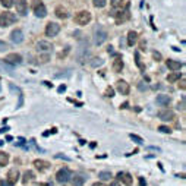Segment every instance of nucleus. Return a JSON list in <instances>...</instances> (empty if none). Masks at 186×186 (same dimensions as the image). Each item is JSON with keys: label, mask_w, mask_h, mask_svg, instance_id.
<instances>
[{"label": "nucleus", "mask_w": 186, "mask_h": 186, "mask_svg": "<svg viewBox=\"0 0 186 186\" xmlns=\"http://www.w3.org/2000/svg\"><path fill=\"white\" fill-rule=\"evenodd\" d=\"M71 177H72L71 170H69L67 167H63V169H60L57 172V174H56V180H57L59 183H66V182L71 180Z\"/></svg>", "instance_id": "5"}, {"label": "nucleus", "mask_w": 186, "mask_h": 186, "mask_svg": "<svg viewBox=\"0 0 186 186\" xmlns=\"http://www.w3.org/2000/svg\"><path fill=\"white\" fill-rule=\"evenodd\" d=\"M116 90L119 91L122 95H128L129 91H130V86L126 81H117L116 82Z\"/></svg>", "instance_id": "12"}, {"label": "nucleus", "mask_w": 186, "mask_h": 186, "mask_svg": "<svg viewBox=\"0 0 186 186\" xmlns=\"http://www.w3.org/2000/svg\"><path fill=\"white\" fill-rule=\"evenodd\" d=\"M92 5L95 7H104L107 5V0H92Z\"/></svg>", "instance_id": "29"}, {"label": "nucleus", "mask_w": 186, "mask_h": 186, "mask_svg": "<svg viewBox=\"0 0 186 186\" xmlns=\"http://www.w3.org/2000/svg\"><path fill=\"white\" fill-rule=\"evenodd\" d=\"M40 186H53V185H50V183H40Z\"/></svg>", "instance_id": "51"}, {"label": "nucleus", "mask_w": 186, "mask_h": 186, "mask_svg": "<svg viewBox=\"0 0 186 186\" xmlns=\"http://www.w3.org/2000/svg\"><path fill=\"white\" fill-rule=\"evenodd\" d=\"M34 166L40 172H46L50 169V163L46 161V160H34Z\"/></svg>", "instance_id": "15"}, {"label": "nucleus", "mask_w": 186, "mask_h": 186, "mask_svg": "<svg viewBox=\"0 0 186 186\" xmlns=\"http://www.w3.org/2000/svg\"><path fill=\"white\" fill-rule=\"evenodd\" d=\"M32 10H34V15L35 16H38V18H46V15H47V9H46V6L43 5V2H40V0H32Z\"/></svg>", "instance_id": "3"}, {"label": "nucleus", "mask_w": 186, "mask_h": 186, "mask_svg": "<svg viewBox=\"0 0 186 186\" xmlns=\"http://www.w3.org/2000/svg\"><path fill=\"white\" fill-rule=\"evenodd\" d=\"M113 16L116 18V22L117 24H120V22H125V21H128L129 19V3H126V7H125V10L120 9L119 13H113Z\"/></svg>", "instance_id": "9"}, {"label": "nucleus", "mask_w": 186, "mask_h": 186, "mask_svg": "<svg viewBox=\"0 0 186 186\" xmlns=\"http://www.w3.org/2000/svg\"><path fill=\"white\" fill-rule=\"evenodd\" d=\"M16 12L21 15V16H25L27 15V10H28V2L27 0H16Z\"/></svg>", "instance_id": "11"}, {"label": "nucleus", "mask_w": 186, "mask_h": 186, "mask_svg": "<svg viewBox=\"0 0 186 186\" xmlns=\"http://www.w3.org/2000/svg\"><path fill=\"white\" fill-rule=\"evenodd\" d=\"M10 41L13 44H19L24 41V32L21 29H13L12 34H10Z\"/></svg>", "instance_id": "13"}, {"label": "nucleus", "mask_w": 186, "mask_h": 186, "mask_svg": "<svg viewBox=\"0 0 186 186\" xmlns=\"http://www.w3.org/2000/svg\"><path fill=\"white\" fill-rule=\"evenodd\" d=\"M54 13H56V16H57L59 19H66L67 16H69L67 10L65 9L63 6H57V7H56V10H54Z\"/></svg>", "instance_id": "20"}, {"label": "nucleus", "mask_w": 186, "mask_h": 186, "mask_svg": "<svg viewBox=\"0 0 186 186\" xmlns=\"http://www.w3.org/2000/svg\"><path fill=\"white\" fill-rule=\"evenodd\" d=\"M90 65L92 67H98V66H101V65H103V60H101L100 57H98V59H92V62H90Z\"/></svg>", "instance_id": "32"}, {"label": "nucleus", "mask_w": 186, "mask_h": 186, "mask_svg": "<svg viewBox=\"0 0 186 186\" xmlns=\"http://www.w3.org/2000/svg\"><path fill=\"white\" fill-rule=\"evenodd\" d=\"M2 145H3V141H0V147H2Z\"/></svg>", "instance_id": "53"}, {"label": "nucleus", "mask_w": 186, "mask_h": 186, "mask_svg": "<svg viewBox=\"0 0 186 186\" xmlns=\"http://www.w3.org/2000/svg\"><path fill=\"white\" fill-rule=\"evenodd\" d=\"M69 50H71V48H66V51H65V53H59V59H63V57H65V56H66V54H67V53H69Z\"/></svg>", "instance_id": "38"}, {"label": "nucleus", "mask_w": 186, "mask_h": 186, "mask_svg": "<svg viewBox=\"0 0 186 186\" xmlns=\"http://www.w3.org/2000/svg\"><path fill=\"white\" fill-rule=\"evenodd\" d=\"M158 130H160V132H163V134H170V132H172V129L167 128V126H160V128H158Z\"/></svg>", "instance_id": "36"}, {"label": "nucleus", "mask_w": 186, "mask_h": 186, "mask_svg": "<svg viewBox=\"0 0 186 186\" xmlns=\"http://www.w3.org/2000/svg\"><path fill=\"white\" fill-rule=\"evenodd\" d=\"M122 69H123V60L120 56H116V59L113 60V71L119 73V72H122Z\"/></svg>", "instance_id": "18"}, {"label": "nucleus", "mask_w": 186, "mask_h": 186, "mask_svg": "<svg viewBox=\"0 0 186 186\" xmlns=\"http://www.w3.org/2000/svg\"><path fill=\"white\" fill-rule=\"evenodd\" d=\"M9 163V154L7 153H0V167L7 166Z\"/></svg>", "instance_id": "25"}, {"label": "nucleus", "mask_w": 186, "mask_h": 186, "mask_svg": "<svg viewBox=\"0 0 186 186\" xmlns=\"http://www.w3.org/2000/svg\"><path fill=\"white\" fill-rule=\"evenodd\" d=\"M0 186H3V182H2V180H0Z\"/></svg>", "instance_id": "54"}, {"label": "nucleus", "mask_w": 186, "mask_h": 186, "mask_svg": "<svg viewBox=\"0 0 186 186\" xmlns=\"http://www.w3.org/2000/svg\"><path fill=\"white\" fill-rule=\"evenodd\" d=\"M135 59H136V65H138L139 69H141V71H145V66H144L142 63H141V59H139V53H138V51L135 53Z\"/></svg>", "instance_id": "33"}, {"label": "nucleus", "mask_w": 186, "mask_h": 186, "mask_svg": "<svg viewBox=\"0 0 186 186\" xmlns=\"http://www.w3.org/2000/svg\"><path fill=\"white\" fill-rule=\"evenodd\" d=\"M110 186H119V183H117V182H113V183H111Z\"/></svg>", "instance_id": "52"}, {"label": "nucleus", "mask_w": 186, "mask_h": 186, "mask_svg": "<svg viewBox=\"0 0 186 186\" xmlns=\"http://www.w3.org/2000/svg\"><path fill=\"white\" fill-rule=\"evenodd\" d=\"M123 2H125V0H111V6H113V7H116V9H122Z\"/></svg>", "instance_id": "30"}, {"label": "nucleus", "mask_w": 186, "mask_h": 186, "mask_svg": "<svg viewBox=\"0 0 186 186\" xmlns=\"http://www.w3.org/2000/svg\"><path fill=\"white\" fill-rule=\"evenodd\" d=\"M91 21V13L88 10H81L75 15V22L78 25H86Z\"/></svg>", "instance_id": "6"}, {"label": "nucleus", "mask_w": 186, "mask_h": 186, "mask_svg": "<svg viewBox=\"0 0 186 186\" xmlns=\"http://www.w3.org/2000/svg\"><path fill=\"white\" fill-rule=\"evenodd\" d=\"M185 84H186V82H185V79H182V81H180V84H179V88H182V90H185V88H186V85H185Z\"/></svg>", "instance_id": "42"}, {"label": "nucleus", "mask_w": 186, "mask_h": 186, "mask_svg": "<svg viewBox=\"0 0 186 186\" xmlns=\"http://www.w3.org/2000/svg\"><path fill=\"white\" fill-rule=\"evenodd\" d=\"M157 104L163 105V107L169 105V104H170V97H169V95H158L157 97Z\"/></svg>", "instance_id": "23"}, {"label": "nucleus", "mask_w": 186, "mask_h": 186, "mask_svg": "<svg viewBox=\"0 0 186 186\" xmlns=\"http://www.w3.org/2000/svg\"><path fill=\"white\" fill-rule=\"evenodd\" d=\"M56 158H63V160H66V161H69V160H71L69 157H65V155H60V154H57V155H56Z\"/></svg>", "instance_id": "44"}, {"label": "nucleus", "mask_w": 186, "mask_h": 186, "mask_svg": "<svg viewBox=\"0 0 186 186\" xmlns=\"http://www.w3.org/2000/svg\"><path fill=\"white\" fill-rule=\"evenodd\" d=\"M107 53H109V54H115V50H113V47H111V46L107 48Z\"/></svg>", "instance_id": "45"}, {"label": "nucleus", "mask_w": 186, "mask_h": 186, "mask_svg": "<svg viewBox=\"0 0 186 186\" xmlns=\"http://www.w3.org/2000/svg\"><path fill=\"white\" fill-rule=\"evenodd\" d=\"M16 22V15L12 13V12H3V13L0 15V27H10V25H13Z\"/></svg>", "instance_id": "2"}, {"label": "nucleus", "mask_w": 186, "mask_h": 186, "mask_svg": "<svg viewBox=\"0 0 186 186\" xmlns=\"http://www.w3.org/2000/svg\"><path fill=\"white\" fill-rule=\"evenodd\" d=\"M136 40H138V32H135V31H129L128 34V46H134L136 43Z\"/></svg>", "instance_id": "22"}, {"label": "nucleus", "mask_w": 186, "mask_h": 186, "mask_svg": "<svg viewBox=\"0 0 186 186\" xmlns=\"http://www.w3.org/2000/svg\"><path fill=\"white\" fill-rule=\"evenodd\" d=\"M92 186H105V185H104V183H98V182H97V183H94Z\"/></svg>", "instance_id": "49"}, {"label": "nucleus", "mask_w": 186, "mask_h": 186, "mask_svg": "<svg viewBox=\"0 0 186 186\" xmlns=\"http://www.w3.org/2000/svg\"><path fill=\"white\" fill-rule=\"evenodd\" d=\"M34 179H35V174H34V172H31V170H27V172L24 173V176H22V182H24V183L32 182Z\"/></svg>", "instance_id": "24"}, {"label": "nucleus", "mask_w": 186, "mask_h": 186, "mask_svg": "<svg viewBox=\"0 0 186 186\" xmlns=\"http://www.w3.org/2000/svg\"><path fill=\"white\" fill-rule=\"evenodd\" d=\"M57 91H59V92H65V91H66V85H60L57 88Z\"/></svg>", "instance_id": "43"}, {"label": "nucleus", "mask_w": 186, "mask_h": 186, "mask_svg": "<svg viewBox=\"0 0 186 186\" xmlns=\"http://www.w3.org/2000/svg\"><path fill=\"white\" fill-rule=\"evenodd\" d=\"M0 2H2V5L5 7H12L13 6V0H0Z\"/></svg>", "instance_id": "34"}, {"label": "nucleus", "mask_w": 186, "mask_h": 186, "mask_svg": "<svg viewBox=\"0 0 186 186\" xmlns=\"http://www.w3.org/2000/svg\"><path fill=\"white\" fill-rule=\"evenodd\" d=\"M7 130H9V128H7V126H5V128L0 129V134H5V132H7Z\"/></svg>", "instance_id": "46"}, {"label": "nucleus", "mask_w": 186, "mask_h": 186, "mask_svg": "<svg viewBox=\"0 0 186 186\" xmlns=\"http://www.w3.org/2000/svg\"><path fill=\"white\" fill-rule=\"evenodd\" d=\"M105 97H110V98H111V97H115V90H113L111 86H109V88L105 90Z\"/></svg>", "instance_id": "35"}, {"label": "nucleus", "mask_w": 186, "mask_h": 186, "mask_svg": "<svg viewBox=\"0 0 186 186\" xmlns=\"http://www.w3.org/2000/svg\"><path fill=\"white\" fill-rule=\"evenodd\" d=\"M166 65H167V67H169L170 71H179V69L183 66V63L176 62V60H172V59H169V60L166 62Z\"/></svg>", "instance_id": "19"}, {"label": "nucleus", "mask_w": 186, "mask_h": 186, "mask_svg": "<svg viewBox=\"0 0 186 186\" xmlns=\"http://www.w3.org/2000/svg\"><path fill=\"white\" fill-rule=\"evenodd\" d=\"M157 116H158V119L163 120V122H170V120L174 119V111L169 109H163L157 113Z\"/></svg>", "instance_id": "8"}, {"label": "nucleus", "mask_w": 186, "mask_h": 186, "mask_svg": "<svg viewBox=\"0 0 186 186\" xmlns=\"http://www.w3.org/2000/svg\"><path fill=\"white\" fill-rule=\"evenodd\" d=\"M3 186H12V183H9V182L6 180V182H5V183H3Z\"/></svg>", "instance_id": "50"}, {"label": "nucleus", "mask_w": 186, "mask_h": 186, "mask_svg": "<svg viewBox=\"0 0 186 186\" xmlns=\"http://www.w3.org/2000/svg\"><path fill=\"white\" fill-rule=\"evenodd\" d=\"M177 79H180V73L176 71H173V73H170V75L167 76V81L169 82H176Z\"/></svg>", "instance_id": "26"}, {"label": "nucleus", "mask_w": 186, "mask_h": 186, "mask_svg": "<svg viewBox=\"0 0 186 186\" xmlns=\"http://www.w3.org/2000/svg\"><path fill=\"white\" fill-rule=\"evenodd\" d=\"M56 132H57V129H51L50 132H44V136H48L50 134H56Z\"/></svg>", "instance_id": "41"}, {"label": "nucleus", "mask_w": 186, "mask_h": 186, "mask_svg": "<svg viewBox=\"0 0 186 186\" xmlns=\"http://www.w3.org/2000/svg\"><path fill=\"white\" fill-rule=\"evenodd\" d=\"M59 32H60V25L56 24V22H48L47 27H46V35L47 37H56Z\"/></svg>", "instance_id": "7"}, {"label": "nucleus", "mask_w": 186, "mask_h": 186, "mask_svg": "<svg viewBox=\"0 0 186 186\" xmlns=\"http://www.w3.org/2000/svg\"><path fill=\"white\" fill-rule=\"evenodd\" d=\"M177 109H179V110H185V100L182 101V103H179V105H177Z\"/></svg>", "instance_id": "40"}, {"label": "nucleus", "mask_w": 186, "mask_h": 186, "mask_svg": "<svg viewBox=\"0 0 186 186\" xmlns=\"http://www.w3.org/2000/svg\"><path fill=\"white\" fill-rule=\"evenodd\" d=\"M50 60V54L48 53H44L41 56H38V63H47Z\"/></svg>", "instance_id": "28"}, {"label": "nucleus", "mask_w": 186, "mask_h": 186, "mask_svg": "<svg viewBox=\"0 0 186 186\" xmlns=\"http://www.w3.org/2000/svg\"><path fill=\"white\" fill-rule=\"evenodd\" d=\"M88 57V40H82L76 50V59L79 63H84Z\"/></svg>", "instance_id": "1"}, {"label": "nucleus", "mask_w": 186, "mask_h": 186, "mask_svg": "<svg viewBox=\"0 0 186 186\" xmlns=\"http://www.w3.org/2000/svg\"><path fill=\"white\" fill-rule=\"evenodd\" d=\"M153 56H154V57H155V59H157V62H158V60H161V54H160V53L154 51V53H153Z\"/></svg>", "instance_id": "39"}, {"label": "nucleus", "mask_w": 186, "mask_h": 186, "mask_svg": "<svg viewBox=\"0 0 186 186\" xmlns=\"http://www.w3.org/2000/svg\"><path fill=\"white\" fill-rule=\"evenodd\" d=\"M117 180H122L126 186H130L132 183H134V179H132V176L129 174V173H117Z\"/></svg>", "instance_id": "16"}, {"label": "nucleus", "mask_w": 186, "mask_h": 186, "mask_svg": "<svg viewBox=\"0 0 186 186\" xmlns=\"http://www.w3.org/2000/svg\"><path fill=\"white\" fill-rule=\"evenodd\" d=\"M9 48V44L5 43V41H0V51H5Z\"/></svg>", "instance_id": "37"}, {"label": "nucleus", "mask_w": 186, "mask_h": 186, "mask_svg": "<svg viewBox=\"0 0 186 186\" xmlns=\"http://www.w3.org/2000/svg\"><path fill=\"white\" fill-rule=\"evenodd\" d=\"M107 40V32L103 27H97L95 28V34H94V44L95 46H101Z\"/></svg>", "instance_id": "4"}, {"label": "nucleus", "mask_w": 186, "mask_h": 186, "mask_svg": "<svg viewBox=\"0 0 186 186\" xmlns=\"http://www.w3.org/2000/svg\"><path fill=\"white\" fill-rule=\"evenodd\" d=\"M98 177H100L101 180H110L111 173H110V172H100V173H98Z\"/></svg>", "instance_id": "27"}, {"label": "nucleus", "mask_w": 186, "mask_h": 186, "mask_svg": "<svg viewBox=\"0 0 186 186\" xmlns=\"http://www.w3.org/2000/svg\"><path fill=\"white\" fill-rule=\"evenodd\" d=\"M128 105H129V103L126 101V103H123V104L120 105V109H128Z\"/></svg>", "instance_id": "48"}, {"label": "nucleus", "mask_w": 186, "mask_h": 186, "mask_svg": "<svg viewBox=\"0 0 186 186\" xmlns=\"http://www.w3.org/2000/svg\"><path fill=\"white\" fill-rule=\"evenodd\" d=\"M18 180H19V170H18V169L9 170V173H7V182L13 185V183H16Z\"/></svg>", "instance_id": "17"}, {"label": "nucleus", "mask_w": 186, "mask_h": 186, "mask_svg": "<svg viewBox=\"0 0 186 186\" xmlns=\"http://www.w3.org/2000/svg\"><path fill=\"white\" fill-rule=\"evenodd\" d=\"M72 185L73 186H84V182H85V177L81 176V174H75L72 176Z\"/></svg>", "instance_id": "21"}, {"label": "nucleus", "mask_w": 186, "mask_h": 186, "mask_svg": "<svg viewBox=\"0 0 186 186\" xmlns=\"http://www.w3.org/2000/svg\"><path fill=\"white\" fill-rule=\"evenodd\" d=\"M129 136H130V139H132V141H134V142L139 144V145H141V144H144V139L141 138V136H138V135H134V134H130V135H129Z\"/></svg>", "instance_id": "31"}, {"label": "nucleus", "mask_w": 186, "mask_h": 186, "mask_svg": "<svg viewBox=\"0 0 186 186\" xmlns=\"http://www.w3.org/2000/svg\"><path fill=\"white\" fill-rule=\"evenodd\" d=\"M5 62L15 66V65H21L22 63V56L21 54H16V53H10L5 57Z\"/></svg>", "instance_id": "10"}, {"label": "nucleus", "mask_w": 186, "mask_h": 186, "mask_svg": "<svg viewBox=\"0 0 186 186\" xmlns=\"http://www.w3.org/2000/svg\"><path fill=\"white\" fill-rule=\"evenodd\" d=\"M139 186H145V180H144L142 177H139Z\"/></svg>", "instance_id": "47"}, {"label": "nucleus", "mask_w": 186, "mask_h": 186, "mask_svg": "<svg viewBox=\"0 0 186 186\" xmlns=\"http://www.w3.org/2000/svg\"><path fill=\"white\" fill-rule=\"evenodd\" d=\"M37 50L40 53H50L53 50V46L48 41H38L37 43Z\"/></svg>", "instance_id": "14"}]
</instances>
